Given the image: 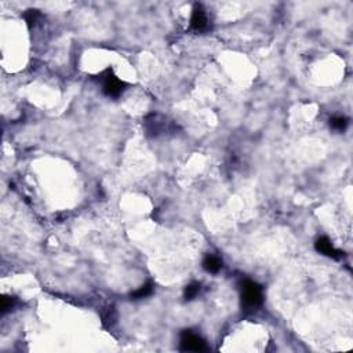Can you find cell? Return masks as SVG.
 Listing matches in <instances>:
<instances>
[{
  "label": "cell",
  "instance_id": "obj_1",
  "mask_svg": "<svg viewBox=\"0 0 353 353\" xmlns=\"http://www.w3.org/2000/svg\"><path fill=\"white\" fill-rule=\"evenodd\" d=\"M242 301L246 306L249 308H257L259 306L264 297H262V290L252 280H244L242 283Z\"/></svg>",
  "mask_w": 353,
  "mask_h": 353
},
{
  "label": "cell",
  "instance_id": "obj_2",
  "mask_svg": "<svg viewBox=\"0 0 353 353\" xmlns=\"http://www.w3.org/2000/svg\"><path fill=\"white\" fill-rule=\"evenodd\" d=\"M179 348L184 352H204V351H207L204 339L189 330L182 331Z\"/></svg>",
  "mask_w": 353,
  "mask_h": 353
},
{
  "label": "cell",
  "instance_id": "obj_3",
  "mask_svg": "<svg viewBox=\"0 0 353 353\" xmlns=\"http://www.w3.org/2000/svg\"><path fill=\"white\" fill-rule=\"evenodd\" d=\"M102 87L103 93L106 96L116 98L125 91L126 84L122 80H119L118 77L112 74V71H106L102 75Z\"/></svg>",
  "mask_w": 353,
  "mask_h": 353
},
{
  "label": "cell",
  "instance_id": "obj_4",
  "mask_svg": "<svg viewBox=\"0 0 353 353\" xmlns=\"http://www.w3.org/2000/svg\"><path fill=\"white\" fill-rule=\"evenodd\" d=\"M315 247H316V250L319 252H322L324 255H327V257H331L334 258V259H339L341 257H344V252L342 251L337 250L334 246H332V243L327 239V237H319L315 243Z\"/></svg>",
  "mask_w": 353,
  "mask_h": 353
},
{
  "label": "cell",
  "instance_id": "obj_5",
  "mask_svg": "<svg viewBox=\"0 0 353 353\" xmlns=\"http://www.w3.org/2000/svg\"><path fill=\"white\" fill-rule=\"evenodd\" d=\"M191 26L196 30H203L207 26V15L204 8L200 4H196L193 8L191 18Z\"/></svg>",
  "mask_w": 353,
  "mask_h": 353
},
{
  "label": "cell",
  "instance_id": "obj_6",
  "mask_svg": "<svg viewBox=\"0 0 353 353\" xmlns=\"http://www.w3.org/2000/svg\"><path fill=\"white\" fill-rule=\"evenodd\" d=\"M203 268L206 269L207 272L217 273L222 268V261L215 255H207L203 261Z\"/></svg>",
  "mask_w": 353,
  "mask_h": 353
},
{
  "label": "cell",
  "instance_id": "obj_7",
  "mask_svg": "<svg viewBox=\"0 0 353 353\" xmlns=\"http://www.w3.org/2000/svg\"><path fill=\"white\" fill-rule=\"evenodd\" d=\"M153 283L152 281H148L144 286H141L138 290H135L134 293H131V298L134 300H141V298H147L149 295L153 293Z\"/></svg>",
  "mask_w": 353,
  "mask_h": 353
},
{
  "label": "cell",
  "instance_id": "obj_8",
  "mask_svg": "<svg viewBox=\"0 0 353 353\" xmlns=\"http://www.w3.org/2000/svg\"><path fill=\"white\" fill-rule=\"evenodd\" d=\"M348 125H349V122L344 116H335V118L330 119V127L337 130V131H344L348 127Z\"/></svg>",
  "mask_w": 353,
  "mask_h": 353
},
{
  "label": "cell",
  "instance_id": "obj_9",
  "mask_svg": "<svg viewBox=\"0 0 353 353\" xmlns=\"http://www.w3.org/2000/svg\"><path fill=\"white\" fill-rule=\"evenodd\" d=\"M199 291H200V284H199V283H192L189 286H186L184 291L185 300H186V301L193 300V298L199 294Z\"/></svg>",
  "mask_w": 353,
  "mask_h": 353
},
{
  "label": "cell",
  "instance_id": "obj_10",
  "mask_svg": "<svg viewBox=\"0 0 353 353\" xmlns=\"http://www.w3.org/2000/svg\"><path fill=\"white\" fill-rule=\"evenodd\" d=\"M15 298H11V297H3L1 298V313H6L7 310L14 306Z\"/></svg>",
  "mask_w": 353,
  "mask_h": 353
}]
</instances>
